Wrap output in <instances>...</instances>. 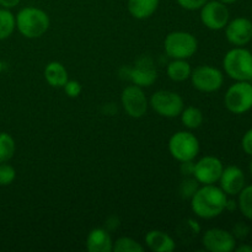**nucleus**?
I'll list each match as a JSON object with an SVG mask.
<instances>
[{
	"mask_svg": "<svg viewBox=\"0 0 252 252\" xmlns=\"http://www.w3.org/2000/svg\"><path fill=\"white\" fill-rule=\"evenodd\" d=\"M228 196L216 185H202L191 197V209L198 218L213 219L225 211Z\"/></svg>",
	"mask_w": 252,
	"mask_h": 252,
	"instance_id": "obj_1",
	"label": "nucleus"
},
{
	"mask_svg": "<svg viewBox=\"0 0 252 252\" xmlns=\"http://www.w3.org/2000/svg\"><path fill=\"white\" fill-rule=\"evenodd\" d=\"M16 19V29L24 37L30 39L39 38L49 29L51 20L48 14L34 6H26L20 10Z\"/></svg>",
	"mask_w": 252,
	"mask_h": 252,
	"instance_id": "obj_2",
	"label": "nucleus"
},
{
	"mask_svg": "<svg viewBox=\"0 0 252 252\" xmlns=\"http://www.w3.org/2000/svg\"><path fill=\"white\" fill-rule=\"evenodd\" d=\"M224 71L236 81H250L252 78V53L244 47H235L223 58Z\"/></svg>",
	"mask_w": 252,
	"mask_h": 252,
	"instance_id": "obj_3",
	"label": "nucleus"
},
{
	"mask_svg": "<svg viewBox=\"0 0 252 252\" xmlns=\"http://www.w3.org/2000/svg\"><path fill=\"white\" fill-rule=\"evenodd\" d=\"M164 49L171 59H189L198 49V41L187 31H172L165 37Z\"/></svg>",
	"mask_w": 252,
	"mask_h": 252,
	"instance_id": "obj_4",
	"label": "nucleus"
},
{
	"mask_svg": "<svg viewBox=\"0 0 252 252\" xmlns=\"http://www.w3.org/2000/svg\"><path fill=\"white\" fill-rule=\"evenodd\" d=\"M199 140L189 130H179L169 139V152L171 157L179 162L191 161L199 154Z\"/></svg>",
	"mask_w": 252,
	"mask_h": 252,
	"instance_id": "obj_5",
	"label": "nucleus"
},
{
	"mask_svg": "<svg viewBox=\"0 0 252 252\" xmlns=\"http://www.w3.org/2000/svg\"><path fill=\"white\" fill-rule=\"evenodd\" d=\"M149 106L154 112L165 118H176L185 107L184 98L171 90H158L152 95Z\"/></svg>",
	"mask_w": 252,
	"mask_h": 252,
	"instance_id": "obj_6",
	"label": "nucleus"
},
{
	"mask_svg": "<svg viewBox=\"0 0 252 252\" xmlns=\"http://www.w3.org/2000/svg\"><path fill=\"white\" fill-rule=\"evenodd\" d=\"M224 105L235 115H243L252 108V84L250 81H236L226 90Z\"/></svg>",
	"mask_w": 252,
	"mask_h": 252,
	"instance_id": "obj_7",
	"label": "nucleus"
},
{
	"mask_svg": "<svg viewBox=\"0 0 252 252\" xmlns=\"http://www.w3.org/2000/svg\"><path fill=\"white\" fill-rule=\"evenodd\" d=\"M191 83L201 93H216L223 86L224 75L221 70L212 65H198L192 69Z\"/></svg>",
	"mask_w": 252,
	"mask_h": 252,
	"instance_id": "obj_8",
	"label": "nucleus"
},
{
	"mask_svg": "<svg viewBox=\"0 0 252 252\" xmlns=\"http://www.w3.org/2000/svg\"><path fill=\"white\" fill-rule=\"evenodd\" d=\"M121 103H122V107L126 113L135 120L145 116L148 108H149V100L145 96L143 88L134 85V84L123 89L122 94H121Z\"/></svg>",
	"mask_w": 252,
	"mask_h": 252,
	"instance_id": "obj_9",
	"label": "nucleus"
},
{
	"mask_svg": "<svg viewBox=\"0 0 252 252\" xmlns=\"http://www.w3.org/2000/svg\"><path fill=\"white\" fill-rule=\"evenodd\" d=\"M199 10H201L199 14L201 22L212 31L225 29L230 19V12L226 4L219 0H212V1L208 0Z\"/></svg>",
	"mask_w": 252,
	"mask_h": 252,
	"instance_id": "obj_10",
	"label": "nucleus"
},
{
	"mask_svg": "<svg viewBox=\"0 0 252 252\" xmlns=\"http://www.w3.org/2000/svg\"><path fill=\"white\" fill-rule=\"evenodd\" d=\"M223 169V162L219 158L206 155L194 162L193 177L201 185H214L220 179Z\"/></svg>",
	"mask_w": 252,
	"mask_h": 252,
	"instance_id": "obj_11",
	"label": "nucleus"
},
{
	"mask_svg": "<svg viewBox=\"0 0 252 252\" xmlns=\"http://www.w3.org/2000/svg\"><path fill=\"white\" fill-rule=\"evenodd\" d=\"M126 78L132 81V84L140 86V88L152 86L158 79V70L153 59L145 56L140 57L132 68L127 69Z\"/></svg>",
	"mask_w": 252,
	"mask_h": 252,
	"instance_id": "obj_12",
	"label": "nucleus"
},
{
	"mask_svg": "<svg viewBox=\"0 0 252 252\" xmlns=\"http://www.w3.org/2000/svg\"><path fill=\"white\" fill-rule=\"evenodd\" d=\"M202 245L209 252H231L236 248V239L228 230L212 228L203 234Z\"/></svg>",
	"mask_w": 252,
	"mask_h": 252,
	"instance_id": "obj_13",
	"label": "nucleus"
},
{
	"mask_svg": "<svg viewBox=\"0 0 252 252\" xmlns=\"http://www.w3.org/2000/svg\"><path fill=\"white\" fill-rule=\"evenodd\" d=\"M225 37L233 46H245L252 39V22L246 17L231 20L225 26Z\"/></svg>",
	"mask_w": 252,
	"mask_h": 252,
	"instance_id": "obj_14",
	"label": "nucleus"
},
{
	"mask_svg": "<svg viewBox=\"0 0 252 252\" xmlns=\"http://www.w3.org/2000/svg\"><path fill=\"white\" fill-rule=\"evenodd\" d=\"M219 187L226 193V196H236L245 187V175L240 167L230 165L224 167L219 179Z\"/></svg>",
	"mask_w": 252,
	"mask_h": 252,
	"instance_id": "obj_15",
	"label": "nucleus"
},
{
	"mask_svg": "<svg viewBox=\"0 0 252 252\" xmlns=\"http://www.w3.org/2000/svg\"><path fill=\"white\" fill-rule=\"evenodd\" d=\"M86 249L90 252H112L113 240L106 228H95L86 236Z\"/></svg>",
	"mask_w": 252,
	"mask_h": 252,
	"instance_id": "obj_16",
	"label": "nucleus"
},
{
	"mask_svg": "<svg viewBox=\"0 0 252 252\" xmlns=\"http://www.w3.org/2000/svg\"><path fill=\"white\" fill-rule=\"evenodd\" d=\"M145 245L154 252H171L176 249V244L171 235L162 230H150L145 235Z\"/></svg>",
	"mask_w": 252,
	"mask_h": 252,
	"instance_id": "obj_17",
	"label": "nucleus"
},
{
	"mask_svg": "<svg viewBox=\"0 0 252 252\" xmlns=\"http://www.w3.org/2000/svg\"><path fill=\"white\" fill-rule=\"evenodd\" d=\"M44 79L47 83L52 86V88H58L63 89L65 85L66 81L69 80L68 70L65 66L59 62H51L46 65L44 68Z\"/></svg>",
	"mask_w": 252,
	"mask_h": 252,
	"instance_id": "obj_18",
	"label": "nucleus"
},
{
	"mask_svg": "<svg viewBox=\"0 0 252 252\" xmlns=\"http://www.w3.org/2000/svg\"><path fill=\"white\" fill-rule=\"evenodd\" d=\"M159 2L160 0H128L127 7L134 19L145 20L157 11Z\"/></svg>",
	"mask_w": 252,
	"mask_h": 252,
	"instance_id": "obj_19",
	"label": "nucleus"
},
{
	"mask_svg": "<svg viewBox=\"0 0 252 252\" xmlns=\"http://www.w3.org/2000/svg\"><path fill=\"white\" fill-rule=\"evenodd\" d=\"M192 73L191 64L187 59H172L166 68V74L169 79L175 83H182V81L189 79Z\"/></svg>",
	"mask_w": 252,
	"mask_h": 252,
	"instance_id": "obj_20",
	"label": "nucleus"
},
{
	"mask_svg": "<svg viewBox=\"0 0 252 252\" xmlns=\"http://www.w3.org/2000/svg\"><path fill=\"white\" fill-rule=\"evenodd\" d=\"M181 122L187 129H198L203 125L204 116L203 112L196 106H187L184 107L182 112L179 116Z\"/></svg>",
	"mask_w": 252,
	"mask_h": 252,
	"instance_id": "obj_21",
	"label": "nucleus"
},
{
	"mask_svg": "<svg viewBox=\"0 0 252 252\" xmlns=\"http://www.w3.org/2000/svg\"><path fill=\"white\" fill-rule=\"evenodd\" d=\"M16 29V19L10 9L0 7V41L9 38Z\"/></svg>",
	"mask_w": 252,
	"mask_h": 252,
	"instance_id": "obj_22",
	"label": "nucleus"
},
{
	"mask_svg": "<svg viewBox=\"0 0 252 252\" xmlns=\"http://www.w3.org/2000/svg\"><path fill=\"white\" fill-rule=\"evenodd\" d=\"M16 152V143L11 134L0 132V162H9Z\"/></svg>",
	"mask_w": 252,
	"mask_h": 252,
	"instance_id": "obj_23",
	"label": "nucleus"
},
{
	"mask_svg": "<svg viewBox=\"0 0 252 252\" xmlns=\"http://www.w3.org/2000/svg\"><path fill=\"white\" fill-rule=\"evenodd\" d=\"M115 252H143L144 246L138 243L135 239L129 238V236H122L117 240L113 241V249Z\"/></svg>",
	"mask_w": 252,
	"mask_h": 252,
	"instance_id": "obj_24",
	"label": "nucleus"
},
{
	"mask_svg": "<svg viewBox=\"0 0 252 252\" xmlns=\"http://www.w3.org/2000/svg\"><path fill=\"white\" fill-rule=\"evenodd\" d=\"M238 207L245 218L252 220V185L245 186L240 191Z\"/></svg>",
	"mask_w": 252,
	"mask_h": 252,
	"instance_id": "obj_25",
	"label": "nucleus"
},
{
	"mask_svg": "<svg viewBox=\"0 0 252 252\" xmlns=\"http://www.w3.org/2000/svg\"><path fill=\"white\" fill-rule=\"evenodd\" d=\"M16 179V170L7 162H0V186H9Z\"/></svg>",
	"mask_w": 252,
	"mask_h": 252,
	"instance_id": "obj_26",
	"label": "nucleus"
},
{
	"mask_svg": "<svg viewBox=\"0 0 252 252\" xmlns=\"http://www.w3.org/2000/svg\"><path fill=\"white\" fill-rule=\"evenodd\" d=\"M198 181L193 176L185 177V180L180 185V194H181L182 198L191 199V197L198 189Z\"/></svg>",
	"mask_w": 252,
	"mask_h": 252,
	"instance_id": "obj_27",
	"label": "nucleus"
},
{
	"mask_svg": "<svg viewBox=\"0 0 252 252\" xmlns=\"http://www.w3.org/2000/svg\"><path fill=\"white\" fill-rule=\"evenodd\" d=\"M63 89L66 96L70 98H76L78 96H80L81 91H83V86L76 80H68L65 85L63 86Z\"/></svg>",
	"mask_w": 252,
	"mask_h": 252,
	"instance_id": "obj_28",
	"label": "nucleus"
},
{
	"mask_svg": "<svg viewBox=\"0 0 252 252\" xmlns=\"http://www.w3.org/2000/svg\"><path fill=\"white\" fill-rule=\"evenodd\" d=\"M177 4L185 10L189 11H194V10H199L208 0H176Z\"/></svg>",
	"mask_w": 252,
	"mask_h": 252,
	"instance_id": "obj_29",
	"label": "nucleus"
},
{
	"mask_svg": "<svg viewBox=\"0 0 252 252\" xmlns=\"http://www.w3.org/2000/svg\"><path fill=\"white\" fill-rule=\"evenodd\" d=\"M250 233V228L244 223H238L233 228V235L235 239H245Z\"/></svg>",
	"mask_w": 252,
	"mask_h": 252,
	"instance_id": "obj_30",
	"label": "nucleus"
},
{
	"mask_svg": "<svg viewBox=\"0 0 252 252\" xmlns=\"http://www.w3.org/2000/svg\"><path fill=\"white\" fill-rule=\"evenodd\" d=\"M241 147L246 154L252 157V128L244 134L243 140H241Z\"/></svg>",
	"mask_w": 252,
	"mask_h": 252,
	"instance_id": "obj_31",
	"label": "nucleus"
},
{
	"mask_svg": "<svg viewBox=\"0 0 252 252\" xmlns=\"http://www.w3.org/2000/svg\"><path fill=\"white\" fill-rule=\"evenodd\" d=\"M193 170H194V162L193 160L191 161H184L180 165V171L184 175L185 177L193 176Z\"/></svg>",
	"mask_w": 252,
	"mask_h": 252,
	"instance_id": "obj_32",
	"label": "nucleus"
},
{
	"mask_svg": "<svg viewBox=\"0 0 252 252\" xmlns=\"http://www.w3.org/2000/svg\"><path fill=\"white\" fill-rule=\"evenodd\" d=\"M21 0H0V6L5 9H14L20 4Z\"/></svg>",
	"mask_w": 252,
	"mask_h": 252,
	"instance_id": "obj_33",
	"label": "nucleus"
},
{
	"mask_svg": "<svg viewBox=\"0 0 252 252\" xmlns=\"http://www.w3.org/2000/svg\"><path fill=\"white\" fill-rule=\"evenodd\" d=\"M236 252H252V246L250 245H240L239 248H235Z\"/></svg>",
	"mask_w": 252,
	"mask_h": 252,
	"instance_id": "obj_34",
	"label": "nucleus"
},
{
	"mask_svg": "<svg viewBox=\"0 0 252 252\" xmlns=\"http://www.w3.org/2000/svg\"><path fill=\"white\" fill-rule=\"evenodd\" d=\"M219 1H221V2H224V4H234V2H236L238 1V0H219Z\"/></svg>",
	"mask_w": 252,
	"mask_h": 252,
	"instance_id": "obj_35",
	"label": "nucleus"
},
{
	"mask_svg": "<svg viewBox=\"0 0 252 252\" xmlns=\"http://www.w3.org/2000/svg\"><path fill=\"white\" fill-rule=\"evenodd\" d=\"M2 70H4V64H2V62L0 61V74L2 73Z\"/></svg>",
	"mask_w": 252,
	"mask_h": 252,
	"instance_id": "obj_36",
	"label": "nucleus"
},
{
	"mask_svg": "<svg viewBox=\"0 0 252 252\" xmlns=\"http://www.w3.org/2000/svg\"><path fill=\"white\" fill-rule=\"evenodd\" d=\"M250 172L252 174V160H251V162H250Z\"/></svg>",
	"mask_w": 252,
	"mask_h": 252,
	"instance_id": "obj_37",
	"label": "nucleus"
},
{
	"mask_svg": "<svg viewBox=\"0 0 252 252\" xmlns=\"http://www.w3.org/2000/svg\"><path fill=\"white\" fill-rule=\"evenodd\" d=\"M250 83H251V84H252V78H251V80H250Z\"/></svg>",
	"mask_w": 252,
	"mask_h": 252,
	"instance_id": "obj_38",
	"label": "nucleus"
}]
</instances>
